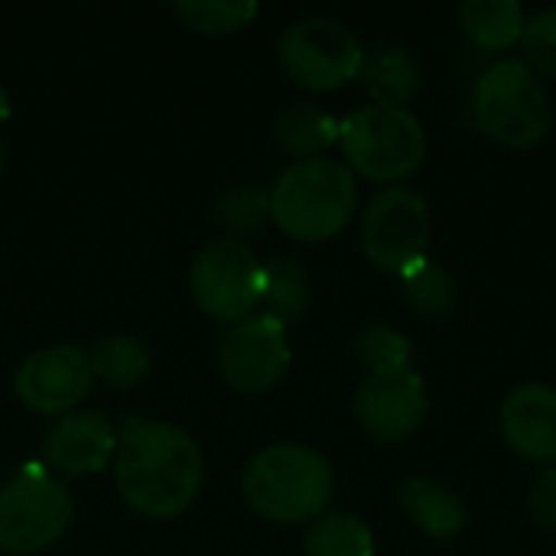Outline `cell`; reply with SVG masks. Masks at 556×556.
I'll list each match as a JSON object with an SVG mask.
<instances>
[{
    "instance_id": "cell-1",
    "label": "cell",
    "mask_w": 556,
    "mask_h": 556,
    "mask_svg": "<svg viewBox=\"0 0 556 556\" xmlns=\"http://www.w3.org/2000/svg\"><path fill=\"white\" fill-rule=\"evenodd\" d=\"M114 482L130 511L150 521H173L202 492V450L182 427L127 417L117 427Z\"/></svg>"
},
{
    "instance_id": "cell-2",
    "label": "cell",
    "mask_w": 556,
    "mask_h": 556,
    "mask_svg": "<svg viewBox=\"0 0 556 556\" xmlns=\"http://www.w3.org/2000/svg\"><path fill=\"white\" fill-rule=\"evenodd\" d=\"M336 492L332 463L303 443H274L251 456L241 476L248 508L270 525H306L326 515Z\"/></svg>"
},
{
    "instance_id": "cell-3",
    "label": "cell",
    "mask_w": 556,
    "mask_h": 556,
    "mask_svg": "<svg viewBox=\"0 0 556 556\" xmlns=\"http://www.w3.org/2000/svg\"><path fill=\"white\" fill-rule=\"evenodd\" d=\"M270 195V218L283 235L303 244H323L345 231L358 205L355 173L332 156L296 160L287 166Z\"/></svg>"
},
{
    "instance_id": "cell-4",
    "label": "cell",
    "mask_w": 556,
    "mask_h": 556,
    "mask_svg": "<svg viewBox=\"0 0 556 556\" xmlns=\"http://www.w3.org/2000/svg\"><path fill=\"white\" fill-rule=\"evenodd\" d=\"M472 121L489 140L525 150L551 130L554 108L541 75L525 59H498L472 85Z\"/></svg>"
},
{
    "instance_id": "cell-5",
    "label": "cell",
    "mask_w": 556,
    "mask_h": 556,
    "mask_svg": "<svg viewBox=\"0 0 556 556\" xmlns=\"http://www.w3.org/2000/svg\"><path fill=\"white\" fill-rule=\"evenodd\" d=\"M345 166L371 182H401L427 156V130L407 108L365 104L339 124Z\"/></svg>"
},
{
    "instance_id": "cell-6",
    "label": "cell",
    "mask_w": 556,
    "mask_h": 556,
    "mask_svg": "<svg viewBox=\"0 0 556 556\" xmlns=\"http://www.w3.org/2000/svg\"><path fill=\"white\" fill-rule=\"evenodd\" d=\"M189 290L208 319L238 326L261 306L264 267L241 238H215L192 257Z\"/></svg>"
},
{
    "instance_id": "cell-7",
    "label": "cell",
    "mask_w": 556,
    "mask_h": 556,
    "mask_svg": "<svg viewBox=\"0 0 556 556\" xmlns=\"http://www.w3.org/2000/svg\"><path fill=\"white\" fill-rule=\"evenodd\" d=\"M75 502L68 489L33 469L0 489V551L13 556L42 554L72 525Z\"/></svg>"
},
{
    "instance_id": "cell-8",
    "label": "cell",
    "mask_w": 556,
    "mask_h": 556,
    "mask_svg": "<svg viewBox=\"0 0 556 556\" xmlns=\"http://www.w3.org/2000/svg\"><path fill=\"white\" fill-rule=\"evenodd\" d=\"M283 72L309 91H336L358 78L365 49L358 36L332 16H303L277 42Z\"/></svg>"
},
{
    "instance_id": "cell-9",
    "label": "cell",
    "mask_w": 556,
    "mask_h": 556,
    "mask_svg": "<svg viewBox=\"0 0 556 556\" xmlns=\"http://www.w3.org/2000/svg\"><path fill=\"white\" fill-rule=\"evenodd\" d=\"M427 244L430 205L420 192L407 186H384L368 199L362 215V248L375 267L401 277L427 257Z\"/></svg>"
},
{
    "instance_id": "cell-10",
    "label": "cell",
    "mask_w": 556,
    "mask_h": 556,
    "mask_svg": "<svg viewBox=\"0 0 556 556\" xmlns=\"http://www.w3.org/2000/svg\"><path fill=\"white\" fill-rule=\"evenodd\" d=\"M290 358L287 326L264 313L231 326L218 345L222 378L241 394H267L277 388L290 368Z\"/></svg>"
},
{
    "instance_id": "cell-11",
    "label": "cell",
    "mask_w": 556,
    "mask_h": 556,
    "mask_svg": "<svg viewBox=\"0 0 556 556\" xmlns=\"http://www.w3.org/2000/svg\"><path fill=\"white\" fill-rule=\"evenodd\" d=\"M94 375L88 365V352L78 345H52L39 349L16 368L13 391L16 401L39 417H65L75 414L78 404L91 394Z\"/></svg>"
},
{
    "instance_id": "cell-12",
    "label": "cell",
    "mask_w": 556,
    "mask_h": 556,
    "mask_svg": "<svg viewBox=\"0 0 556 556\" xmlns=\"http://www.w3.org/2000/svg\"><path fill=\"white\" fill-rule=\"evenodd\" d=\"M427 391L414 368L371 371L355 397V414L365 433L378 443H404L427 420Z\"/></svg>"
},
{
    "instance_id": "cell-13",
    "label": "cell",
    "mask_w": 556,
    "mask_h": 556,
    "mask_svg": "<svg viewBox=\"0 0 556 556\" xmlns=\"http://www.w3.org/2000/svg\"><path fill=\"white\" fill-rule=\"evenodd\" d=\"M502 437L528 463L556 466V391L551 384H521L502 401Z\"/></svg>"
},
{
    "instance_id": "cell-14",
    "label": "cell",
    "mask_w": 556,
    "mask_h": 556,
    "mask_svg": "<svg viewBox=\"0 0 556 556\" xmlns=\"http://www.w3.org/2000/svg\"><path fill=\"white\" fill-rule=\"evenodd\" d=\"M117 450V430L88 410L65 414L46 433V459L65 476H98Z\"/></svg>"
},
{
    "instance_id": "cell-15",
    "label": "cell",
    "mask_w": 556,
    "mask_h": 556,
    "mask_svg": "<svg viewBox=\"0 0 556 556\" xmlns=\"http://www.w3.org/2000/svg\"><path fill=\"white\" fill-rule=\"evenodd\" d=\"M420 78H424L420 62L404 46H384L365 52L358 68V81L371 98V104H388V108H404L417 94Z\"/></svg>"
},
{
    "instance_id": "cell-16",
    "label": "cell",
    "mask_w": 556,
    "mask_h": 556,
    "mask_svg": "<svg viewBox=\"0 0 556 556\" xmlns=\"http://www.w3.org/2000/svg\"><path fill=\"white\" fill-rule=\"evenodd\" d=\"M401 508L410 518V525L437 541L456 538L466 525V508L463 502L440 482L433 479H407L401 485Z\"/></svg>"
},
{
    "instance_id": "cell-17",
    "label": "cell",
    "mask_w": 556,
    "mask_h": 556,
    "mask_svg": "<svg viewBox=\"0 0 556 556\" xmlns=\"http://www.w3.org/2000/svg\"><path fill=\"white\" fill-rule=\"evenodd\" d=\"M525 10L518 0H466L459 7V26L479 52H505L521 42Z\"/></svg>"
},
{
    "instance_id": "cell-18",
    "label": "cell",
    "mask_w": 556,
    "mask_h": 556,
    "mask_svg": "<svg viewBox=\"0 0 556 556\" xmlns=\"http://www.w3.org/2000/svg\"><path fill=\"white\" fill-rule=\"evenodd\" d=\"M88 352V365L94 381H104L111 388H134L150 375V349L137 336H101Z\"/></svg>"
},
{
    "instance_id": "cell-19",
    "label": "cell",
    "mask_w": 556,
    "mask_h": 556,
    "mask_svg": "<svg viewBox=\"0 0 556 556\" xmlns=\"http://www.w3.org/2000/svg\"><path fill=\"white\" fill-rule=\"evenodd\" d=\"M277 143L296 156V160H313L319 156L329 143L339 140V124L332 114H326L316 104H290L277 117Z\"/></svg>"
},
{
    "instance_id": "cell-20",
    "label": "cell",
    "mask_w": 556,
    "mask_h": 556,
    "mask_svg": "<svg viewBox=\"0 0 556 556\" xmlns=\"http://www.w3.org/2000/svg\"><path fill=\"white\" fill-rule=\"evenodd\" d=\"M309 277L306 270L290 261V257H277L264 267V316L290 326L296 319H303V313L309 309Z\"/></svg>"
},
{
    "instance_id": "cell-21",
    "label": "cell",
    "mask_w": 556,
    "mask_h": 556,
    "mask_svg": "<svg viewBox=\"0 0 556 556\" xmlns=\"http://www.w3.org/2000/svg\"><path fill=\"white\" fill-rule=\"evenodd\" d=\"M303 551L306 556H375V534L358 515L326 511L313 521Z\"/></svg>"
},
{
    "instance_id": "cell-22",
    "label": "cell",
    "mask_w": 556,
    "mask_h": 556,
    "mask_svg": "<svg viewBox=\"0 0 556 556\" xmlns=\"http://www.w3.org/2000/svg\"><path fill=\"white\" fill-rule=\"evenodd\" d=\"M401 293L404 303L420 316H446L456 303V277L433 257H420L414 267L401 274Z\"/></svg>"
},
{
    "instance_id": "cell-23",
    "label": "cell",
    "mask_w": 556,
    "mask_h": 556,
    "mask_svg": "<svg viewBox=\"0 0 556 556\" xmlns=\"http://www.w3.org/2000/svg\"><path fill=\"white\" fill-rule=\"evenodd\" d=\"M254 0H179L173 13L202 36H225L248 26L257 16Z\"/></svg>"
},
{
    "instance_id": "cell-24",
    "label": "cell",
    "mask_w": 556,
    "mask_h": 556,
    "mask_svg": "<svg viewBox=\"0 0 556 556\" xmlns=\"http://www.w3.org/2000/svg\"><path fill=\"white\" fill-rule=\"evenodd\" d=\"M355 355L371 371H391V368H410V342L404 332L391 326H368L355 339Z\"/></svg>"
},
{
    "instance_id": "cell-25",
    "label": "cell",
    "mask_w": 556,
    "mask_h": 556,
    "mask_svg": "<svg viewBox=\"0 0 556 556\" xmlns=\"http://www.w3.org/2000/svg\"><path fill=\"white\" fill-rule=\"evenodd\" d=\"M215 218L228 231L251 235V231L264 228V222L270 218V195L257 192V189H235L215 205Z\"/></svg>"
},
{
    "instance_id": "cell-26",
    "label": "cell",
    "mask_w": 556,
    "mask_h": 556,
    "mask_svg": "<svg viewBox=\"0 0 556 556\" xmlns=\"http://www.w3.org/2000/svg\"><path fill=\"white\" fill-rule=\"evenodd\" d=\"M521 52H525V62H528L538 75H551V78H556V7H547V10L534 13V16L525 23Z\"/></svg>"
},
{
    "instance_id": "cell-27",
    "label": "cell",
    "mask_w": 556,
    "mask_h": 556,
    "mask_svg": "<svg viewBox=\"0 0 556 556\" xmlns=\"http://www.w3.org/2000/svg\"><path fill=\"white\" fill-rule=\"evenodd\" d=\"M528 511L534 518L538 528L554 531L556 534V466L544 469L534 485H531V498H528Z\"/></svg>"
},
{
    "instance_id": "cell-28",
    "label": "cell",
    "mask_w": 556,
    "mask_h": 556,
    "mask_svg": "<svg viewBox=\"0 0 556 556\" xmlns=\"http://www.w3.org/2000/svg\"><path fill=\"white\" fill-rule=\"evenodd\" d=\"M10 117V94H7V88L0 85V124Z\"/></svg>"
},
{
    "instance_id": "cell-29",
    "label": "cell",
    "mask_w": 556,
    "mask_h": 556,
    "mask_svg": "<svg viewBox=\"0 0 556 556\" xmlns=\"http://www.w3.org/2000/svg\"><path fill=\"white\" fill-rule=\"evenodd\" d=\"M0 173H3V143H0Z\"/></svg>"
}]
</instances>
